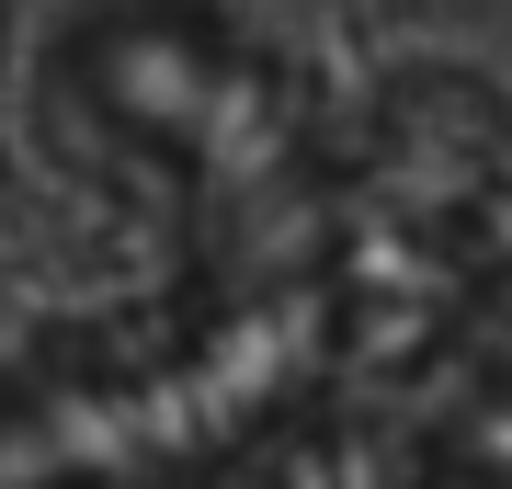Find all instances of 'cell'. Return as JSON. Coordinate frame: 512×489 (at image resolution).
<instances>
[{
    "label": "cell",
    "mask_w": 512,
    "mask_h": 489,
    "mask_svg": "<svg viewBox=\"0 0 512 489\" xmlns=\"http://www.w3.org/2000/svg\"><path fill=\"white\" fill-rule=\"evenodd\" d=\"M57 114L114 182L194 228L205 273H296L330 126L296 57L228 0H92L57 35Z\"/></svg>",
    "instance_id": "1"
},
{
    "label": "cell",
    "mask_w": 512,
    "mask_h": 489,
    "mask_svg": "<svg viewBox=\"0 0 512 489\" xmlns=\"http://www.w3.org/2000/svg\"><path fill=\"white\" fill-rule=\"evenodd\" d=\"M330 376V330L296 273H205L160 330L57 342L0 364V489H194L251 455Z\"/></svg>",
    "instance_id": "2"
},
{
    "label": "cell",
    "mask_w": 512,
    "mask_h": 489,
    "mask_svg": "<svg viewBox=\"0 0 512 489\" xmlns=\"http://www.w3.org/2000/svg\"><path fill=\"white\" fill-rule=\"evenodd\" d=\"M512 273V114L467 69H399L330 137L308 205V296L342 364H421Z\"/></svg>",
    "instance_id": "3"
}]
</instances>
